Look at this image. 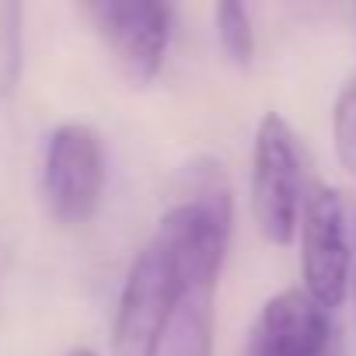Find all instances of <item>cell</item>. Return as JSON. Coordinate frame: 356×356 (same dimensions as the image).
<instances>
[{
    "instance_id": "6da1fadb",
    "label": "cell",
    "mask_w": 356,
    "mask_h": 356,
    "mask_svg": "<svg viewBox=\"0 0 356 356\" xmlns=\"http://www.w3.org/2000/svg\"><path fill=\"white\" fill-rule=\"evenodd\" d=\"M304 203V157L297 133L276 112L262 115L252 150V213L269 245H290Z\"/></svg>"
},
{
    "instance_id": "7a4b0ae2",
    "label": "cell",
    "mask_w": 356,
    "mask_h": 356,
    "mask_svg": "<svg viewBox=\"0 0 356 356\" xmlns=\"http://www.w3.org/2000/svg\"><path fill=\"white\" fill-rule=\"evenodd\" d=\"M297 231L304 293L318 300L325 311H335L346 300L353 280V234L342 193L325 182L304 189Z\"/></svg>"
},
{
    "instance_id": "3957f363",
    "label": "cell",
    "mask_w": 356,
    "mask_h": 356,
    "mask_svg": "<svg viewBox=\"0 0 356 356\" xmlns=\"http://www.w3.org/2000/svg\"><path fill=\"white\" fill-rule=\"evenodd\" d=\"M105 193V147L84 122H63L49 133L42 154V200L60 224H88Z\"/></svg>"
},
{
    "instance_id": "277c9868",
    "label": "cell",
    "mask_w": 356,
    "mask_h": 356,
    "mask_svg": "<svg viewBox=\"0 0 356 356\" xmlns=\"http://www.w3.org/2000/svg\"><path fill=\"white\" fill-rule=\"evenodd\" d=\"M95 32L133 84H150L168 56L175 11L157 0H95L84 4Z\"/></svg>"
},
{
    "instance_id": "5b68a950",
    "label": "cell",
    "mask_w": 356,
    "mask_h": 356,
    "mask_svg": "<svg viewBox=\"0 0 356 356\" xmlns=\"http://www.w3.org/2000/svg\"><path fill=\"white\" fill-rule=\"evenodd\" d=\"M252 356H339L332 311L304 290L276 293L255 321Z\"/></svg>"
},
{
    "instance_id": "8992f818",
    "label": "cell",
    "mask_w": 356,
    "mask_h": 356,
    "mask_svg": "<svg viewBox=\"0 0 356 356\" xmlns=\"http://www.w3.org/2000/svg\"><path fill=\"white\" fill-rule=\"evenodd\" d=\"M213 297L217 290H178L161 349L168 356H213Z\"/></svg>"
},
{
    "instance_id": "52a82bcc",
    "label": "cell",
    "mask_w": 356,
    "mask_h": 356,
    "mask_svg": "<svg viewBox=\"0 0 356 356\" xmlns=\"http://www.w3.org/2000/svg\"><path fill=\"white\" fill-rule=\"evenodd\" d=\"M217 18V42L227 53V60L234 67H248L255 56V29H252V15L241 4H220L213 11Z\"/></svg>"
},
{
    "instance_id": "ba28073f",
    "label": "cell",
    "mask_w": 356,
    "mask_h": 356,
    "mask_svg": "<svg viewBox=\"0 0 356 356\" xmlns=\"http://www.w3.org/2000/svg\"><path fill=\"white\" fill-rule=\"evenodd\" d=\"M22 77V8H0V95L15 91Z\"/></svg>"
},
{
    "instance_id": "9c48e42d",
    "label": "cell",
    "mask_w": 356,
    "mask_h": 356,
    "mask_svg": "<svg viewBox=\"0 0 356 356\" xmlns=\"http://www.w3.org/2000/svg\"><path fill=\"white\" fill-rule=\"evenodd\" d=\"M332 136H335V154L342 168L356 171V77L339 91L335 112H332Z\"/></svg>"
},
{
    "instance_id": "30bf717a",
    "label": "cell",
    "mask_w": 356,
    "mask_h": 356,
    "mask_svg": "<svg viewBox=\"0 0 356 356\" xmlns=\"http://www.w3.org/2000/svg\"><path fill=\"white\" fill-rule=\"evenodd\" d=\"M67 356H98V353H95V349H84V346H77V349H70Z\"/></svg>"
},
{
    "instance_id": "8fae6325",
    "label": "cell",
    "mask_w": 356,
    "mask_h": 356,
    "mask_svg": "<svg viewBox=\"0 0 356 356\" xmlns=\"http://www.w3.org/2000/svg\"><path fill=\"white\" fill-rule=\"evenodd\" d=\"M349 286H353V297H356V248H353V280H349Z\"/></svg>"
}]
</instances>
